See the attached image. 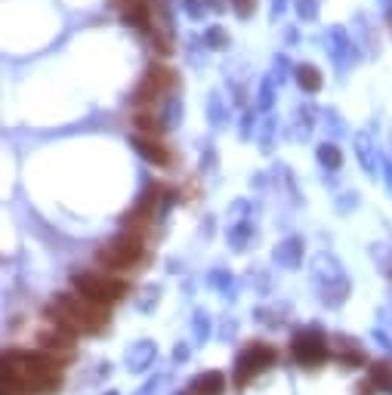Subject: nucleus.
<instances>
[{"instance_id": "nucleus-1", "label": "nucleus", "mask_w": 392, "mask_h": 395, "mask_svg": "<svg viewBox=\"0 0 392 395\" xmlns=\"http://www.w3.org/2000/svg\"><path fill=\"white\" fill-rule=\"evenodd\" d=\"M62 383L59 361L46 352H6L4 395H53Z\"/></svg>"}, {"instance_id": "nucleus-2", "label": "nucleus", "mask_w": 392, "mask_h": 395, "mask_svg": "<svg viewBox=\"0 0 392 395\" xmlns=\"http://www.w3.org/2000/svg\"><path fill=\"white\" fill-rule=\"evenodd\" d=\"M50 324L59 327L65 334H99L108 324V312L105 306L90 303L81 294H56V299L46 306Z\"/></svg>"}, {"instance_id": "nucleus-3", "label": "nucleus", "mask_w": 392, "mask_h": 395, "mask_svg": "<svg viewBox=\"0 0 392 395\" xmlns=\"http://www.w3.org/2000/svg\"><path fill=\"white\" fill-rule=\"evenodd\" d=\"M74 287H78L81 297H87L90 303H96V306H108V303H115V299H124L130 290L127 281H120L115 275H102V272H93V269L78 272V275H74Z\"/></svg>"}, {"instance_id": "nucleus-4", "label": "nucleus", "mask_w": 392, "mask_h": 395, "mask_svg": "<svg viewBox=\"0 0 392 395\" xmlns=\"http://www.w3.org/2000/svg\"><path fill=\"white\" fill-rule=\"evenodd\" d=\"M143 260V235L139 232H124L115 241H108L99 250V262L111 272H127Z\"/></svg>"}, {"instance_id": "nucleus-5", "label": "nucleus", "mask_w": 392, "mask_h": 395, "mask_svg": "<svg viewBox=\"0 0 392 395\" xmlns=\"http://www.w3.org/2000/svg\"><path fill=\"white\" fill-rule=\"evenodd\" d=\"M275 349L266 343H250L244 352L235 359V383L238 386H247L254 377H259L263 371H269L275 364Z\"/></svg>"}, {"instance_id": "nucleus-6", "label": "nucleus", "mask_w": 392, "mask_h": 395, "mask_svg": "<svg viewBox=\"0 0 392 395\" xmlns=\"http://www.w3.org/2000/svg\"><path fill=\"white\" fill-rule=\"evenodd\" d=\"M328 337H324V331H319V327H303L300 334L294 337L291 343V355L296 361L303 364V368H315V364H321L324 359H328Z\"/></svg>"}, {"instance_id": "nucleus-7", "label": "nucleus", "mask_w": 392, "mask_h": 395, "mask_svg": "<svg viewBox=\"0 0 392 395\" xmlns=\"http://www.w3.org/2000/svg\"><path fill=\"white\" fill-rule=\"evenodd\" d=\"M41 352H46L50 359H56V361H68V359H74V340H71V334H65V331H59V327H53V331H43L41 337Z\"/></svg>"}, {"instance_id": "nucleus-8", "label": "nucleus", "mask_w": 392, "mask_h": 395, "mask_svg": "<svg viewBox=\"0 0 392 395\" xmlns=\"http://www.w3.org/2000/svg\"><path fill=\"white\" fill-rule=\"evenodd\" d=\"M133 145H136V152L143 155V158H148L152 164H167L170 161V152H167V145H161L158 139H152V136H133Z\"/></svg>"}, {"instance_id": "nucleus-9", "label": "nucleus", "mask_w": 392, "mask_h": 395, "mask_svg": "<svg viewBox=\"0 0 392 395\" xmlns=\"http://www.w3.org/2000/svg\"><path fill=\"white\" fill-rule=\"evenodd\" d=\"M148 81L155 83L158 90H161V96H167V93H176L180 90V78H176V71L173 68H167V65H152L148 68Z\"/></svg>"}, {"instance_id": "nucleus-10", "label": "nucleus", "mask_w": 392, "mask_h": 395, "mask_svg": "<svg viewBox=\"0 0 392 395\" xmlns=\"http://www.w3.org/2000/svg\"><path fill=\"white\" fill-rule=\"evenodd\" d=\"M337 359H340V364L359 368V364H365V349H361L359 340H352V337H337Z\"/></svg>"}, {"instance_id": "nucleus-11", "label": "nucleus", "mask_w": 392, "mask_h": 395, "mask_svg": "<svg viewBox=\"0 0 392 395\" xmlns=\"http://www.w3.org/2000/svg\"><path fill=\"white\" fill-rule=\"evenodd\" d=\"M155 352H158V349H155V343H152V340L136 343L133 349L127 352V368H130V371H145L148 364L155 361Z\"/></svg>"}, {"instance_id": "nucleus-12", "label": "nucleus", "mask_w": 392, "mask_h": 395, "mask_svg": "<svg viewBox=\"0 0 392 395\" xmlns=\"http://www.w3.org/2000/svg\"><path fill=\"white\" fill-rule=\"evenodd\" d=\"M222 386H226V377H222L220 371H207V374H201V377L192 383L195 395H220Z\"/></svg>"}, {"instance_id": "nucleus-13", "label": "nucleus", "mask_w": 392, "mask_h": 395, "mask_svg": "<svg viewBox=\"0 0 392 395\" xmlns=\"http://www.w3.org/2000/svg\"><path fill=\"white\" fill-rule=\"evenodd\" d=\"M371 383H374L377 389H383V392H392V361H374L371 364Z\"/></svg>"}, {"instance_id": "nucleus-14", "label": "nucleus", "mask_w": 392, "mask_h": 395, "mask_svg": "<svg viewBox=\"0 0 392 395\" xmlns=\"http://www.w3.org/2000/svg\"><path fill=\"white\" fill-rule=\"evenodd\" d=\"M296 81H300V87L309 90V93L321 87V74H319V68H312V65H300V68H296Z\"/></svg>"}, {"instance_id": "nucleus-15", "label": "nucleus", "mask_w": 392, "mask_h": 395, "mask_svg": "<svg viewBox=\"0 0 392 395\" xmlns=\"http://www.w3.org/2000/svg\"><path fill=\"white\" fill-rule=\"evenodd\" d=\"M133 124L143 130V136H152V139L161 136V124H158V120L148 115V111H136V115H133Z\"/></svg>"}, {"instance_id": "nucleus-16", "label": "nucleus", "mask_w": 392, "mask_h": 395, "mask_svg": "<svg viewBox=\"0 0 392 395\" xmlns=\"http://www.w3.org/2000/svg\"><path fill=\"white\" fill-rule=\"evenodd\" d=\"M300 238H294V241H284L282 247H278V262H291V266H296V262H300Z\"/></svg>"}, {"instance_id": "nucleus-17", "label": "nucleus", "mask_w": 392, "mask_h": 395, "mask_svg": "<svg viewBox=\"0 0 392 395\" xmlns=\"http://www.w3.org/2000/svg\"><path fill=\"white\" fill-rule=\"evenodd\" d=\"M319 158L324 161V167H340V152H337V148H331V145H321Z\"/></svg>"}, {"instance_id": "nucleus-18", "label": "nucleus", "mask_w": 392, "mask_h": 395, "mask_svg": "<svg viewBox=\"0 0 392 395\" xmlns=\"http://www.w3.org/2000/svg\"><path fill=\"white\" fill-rule=\"evenodd\" d=\"M232 4H235L238 16H250V13H254V6H257V0H232Z\"/></svg>"}, {"instance_id": "nucleus-19", "label": "nucleus", "mask_w": 392, "mask_h": 395, "mask_svg": "<svg viewBox=\"0 0 392 395\" xmlns=\"http://www.w3.org/2000/svg\"><path fill=\"white\" fill-rule=\"evenodd\" d=\"M207 41L213 43V46H222V43H226V31H222V28H210V34H207Z\"/></svg>"}, {"instance_id": "nucleus-20", "label": "nucleus", "mask_w": 392, "mask_h": 395, "mask_svg": "<svg viewBox=\"0 0 392 395\" xmlns=\"http://www.w3.org/2000/svg\"><path fill=\"white\" fill-rule=\"evenodd\" d=\"M356 395H377V386L371 380H361L359 386H356Z\"/></svg>"}, {"instance_id": "nucleus-21", "label": "nucleus", "mask_w": 392, "mask_h": 395, "mask_svg": "<svg viewBox=\"0 0 392 395\" xmlns=\"http://www.w3.org/2000/svg\"><path fill=\"white\" fill-rule=\"evenodd\" d=\"M195 322H198V340H204V337H207V315L198 312V315H195Z\"/></svg>"}, {"instance_id": "nucleus-22", "label": "nucleus", "mask_w": 392, "mask_h": 395, "mask_svg": "<svg viewBox=\"0 0 392 395\" xmlns=\"http://www.w3.org/2000/svg\"><path fill=\"white\" fill-rule=\"evenodd\" d=\"M105 395H118V392H105Z\"/></svg>"}, {"instance_id": "nucleus-23", "label": "nucleus", "mask_w": 392, "mask_h": 395, "mask_svg": "<svg viewBox=\"0 0 392 395\" xmlns=\"http://www.w3.org/2000/svg\"><path fill=\"white\" fill-rule=\"evenodd\" d=\"M185 395H192V392H185Z\"/></svg>"}]
</instances>
